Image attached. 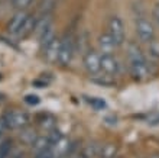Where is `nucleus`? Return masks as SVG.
I'll list each match as a JSON object with an SVG mask.
<instances>
[{
  "instance_id": "nucleus-20",
  "label": "nucleus",
  "mask_w": 159,
  "mask_h": 158,
  "mask_svg": "<svg viewBox=\"0 0 159 158\" xmlns=\"http://www.w3.org/2000/svg\"><path fill=\"white\" fill-rule=\"evenodd\" d=\"M13 142L12 139H3L0 142V158H6L13 150Z\"/></svg>"
},
{
  "instance_id": "nucleus-21",
  "label": "nucleus",
  "mask_w": 159,
  "mask_h": 158,
  "mask_svg": "<svg viewBox=\"0 0 159 158\" xmlns=\"http://www.w3.org/2000/svg\"><path fill=\"white\" fill-rule=\"evenodd\" d=\"M12 2V7L16 10H26L32 6L35 0H10Z\"/></svg>"
},
{
  "instance_id": "nucleus-1",
  "label": "nucleus",
  "mask_w": 159,
  "mask_h": 158,
  "mask_svg": "<svg viewBox=\"0 0 159 158\" xmlns=\"http://www.w3.org/2000/svg\"><path fill=\"white\" fill-rule=\"evenodd\" d=\"M75 52V41L71 35H64L61 38V44H59V54H58V63L62 67H67L71 64L72 57Z\"/></svg>"
},
{
  "instance_id": "nucleus-23",
  "label": "nucleus",
  "mask_w": 159,
  "mask_h": 158,
  "mask_svg": "<svg viewBox=\"0 0 159 158\" xmlns=\"http://www.w3.org/2000/svg\"><path fill=\"white\" fill-rule=\"evenodd\" d=\"M88 103L91 104V108L94 110H103V109H106V102L101 97H91V99H88Z\"/></svg>"
},
{
  "instance_id": "nucleus-25",
  "label": "nucleus",
  "mask_w": 159,
  "mask_h": 158,
  "mask_svg": "<svg viewBox=\"0 0 159 158\" xmlns=\"http://www.w3.org/2000/svg\"><path fill=\"white\" fill-rule=\"evenodd\" d=\"M149 55L153 60H159V44L155 39L149 42Z\"/></svg>"
},
{
  "instance_id": "nucleus-3",
  "label": "nucleus",
  "mask_w": 159,
  "mask_h": 158,
  "mask_svg": "<svg viewBox=\"0 0 159 158\" xmlns=\"http://www.w3.org/2000/svg\"><path fill=\"white\" fill-rule=\"evenodd\" d=\"M107 32L110 33V36L113 38L114 44L117 46L123 45V42H125V25H123V22L119 16H111L109 21V25H107Z\"/></svg>"
},
{
  "instance_id": "nucleus-9",
  "label": "nucleus",
  "mask_w": 159,
  "mask_h": 158,
  "mask_svg": "<svg viewBox=\"0 0 159 158\" xmlns=\"http://www.w3.org/2000/svg\"><path fill=\"white\" fill-rule=\"evenodd\" d=\"M130 75L133 77L136 81H143L149 75V65L148 61H142V63H133L130 64Z\"/></svg>"
},
{
  "instance_id": "nucleus-7",
  "label": "nucleus",
  "mask_w": 159,
  "mask_h": 158,
  "mask_svg": "<svg viewBox=\"0 0 159 158\" xmlns=\"http://www.w3.org/2000/svg\"><path fill=\"white\" fill-rule=\"evenodd\" d=\"M100 64H101V71L110 75H116L119 73V68H120L117 60L114 58L113 54H101Z\"/></svg>"
},
{
  "instance_id": "nucleus-27",
  "label": "nucleus",
  "mask_w": 159,
  "mask_h": 158,
  "mask_svg": "<svg viewBox=\"0 0 159 158\" xmlns=\"http://www.w3.org/2000/svg\"><path fill=\"white\" fill-rule=\"evenodd\" d=\"M35 158H58V157L55 155L54 150H52V146H51L48 150H43V151H41V152H38V154H35Z\"/></svg>"
},
{
  "instance_id": "nucleus-6",
  "label": "nucleus",
  "mask_w": 159,
  "mask_h": 158,
  "mask_svg": "<svg viewBox=\"0 0 159 158\" xmlns=\"http://www.w3.org/2000/svg\"><path fill=\"white\" fill-rule=\"evenodd\" d=\"M29 17V13L26 12V10H16V13L10 17V21L7 22V26H6V29L10 35L13 36H16L17 32L22 29V26L25 25L26 19Z\"/></svg>"
},
{
  "instance_id": "nucleus-32",
  "label": "nucleus",
  "mask_w": 159,
  "mask_h": 158,
  "mask_svg": "<svg viewBox=\"0 0 159 158\" xmlns=\"http://www.w3.org/2000/svg\"><path fill=\"white\" fill-rule=\"evenodd\" d=\"M0 80H2V74H0Z\"/></svg>"
},
{
  "instance_id": "nucleus-16",
  "label": "nucleus",
  "mask_w": 159,
  "mask_h": 158,
  "mask_svg": "<svg viewBox=\"0 0 159 158\" xmlns=\"http://www.w3.org/2000/svg\"><path fill=\"white\" fill-rule=\"evenodd\" d=\"M36 138H38V135H36V132H35L32 128H28V126H25V128L22 129L20 139H22V142H23V144H26V145H32Z\"/></svg>"
},
{
  "instance_id": "nucleus-30",
  "label": "nucleus",
  "mask_w": 159,
  "mask_h": 158,
  "mask_svg": "<svg viewBox=\"0 0 159 158\" xmlns=\"http://www.w3.org/2000/svg\"><path fill=\"white\" fill-rule=\"evenodd\" d=\"M153 17H155L156 23L159 25V3L155 6V9H153Z\"/></svg>"
},
{
  "instance_id": "nucleus-5",
  "label": "nucleus",
  "mask_w": 159,
  "mask_h": 158,
  "mask_svg": "<svg viewBox=\"0 0 159 158\" xmlns=\"http://www.w3.org/2000/svg\"><path fill=\"white\" fill-rule=\"evenodd\" d=\"M100 60H101V54H98L97 51L94 50H88L85 54H84V60H83V64L85 67L88 74H98L101 71V64H100Z\"/></svg>"
},
{
  "instance_id": "nucleus-2",
  "label": "nucleus",
  "mask_w": 159,
  "mask_h": 158,
  "mask_svg": "<svg viewBox=\"0 0 159 158\" xmlns=\"http://www.w3.org/2000/svg\"><path fill=\"white\" fill-rule=\"evenodd\" d=\"M7 129H23L29 125V115L22 110H10L3 116Z\"/></svg>"
},
{
  "instance_id": "nucleus-26",
  "label": "nucleus",
  "mask_w": 159,
  "mask_h": 158,
  "mask_svg": "<svg viewBox=\"0 0 159 158\" xmlns=\"http://www.w3.org/2000/svg\"><path fill=\"white\" fill-rule=\"evenodd\" d=\"M25 103L29 104V106H38L41 103V99H39V96L36 94H26L25 96Z\"/></svg>"
},
{
  "instance_id": "nucleus-18",
  "label": "nucleus",
  "mask_w": 159,
  "mask_h": 158,
  "mask_svg": "<svg viewBox=\"0 0 159 158\" xmlns=\"http://www.w3.org/2000/svg\"><path fill=\"white\" fill-rule=\"evenodd\" d=\"M91 80L94 83L98 84V86H103V87H110V86L114 84V80L111 79V75L106 74V73H104V75H98V74L91 75Z\"/></svg>"
},
{
  "instance_id": "nucleus-19",
  "label": "nucleus",
  "mask_w": 159,
  "mask_h": 158,
  "mask_svg": "<svg viewBox=\"0 0 159 158\" xmlns=\"http://www.w3.org/2000/svg\"><path fill=\"white\" fill-rule=\"evenodd\" d=\"M116 152H117V148L113 144H107L100 150V155L101 158H114L116 157Z\"/></svg>"
},
{
  "instance_id": "nucleus-13",
  "label": "nucleus",
  "mask_w": 159,
  "mask_h": 158,
  "mask_svg": "<svg viewBox=\"0 0 159 158\" xmlns=\"http://www.w3.org/2000/svg\"><path fill=\"white\" fill-rule=\"evenodd\" d=\"M35 22H36V16L29 15V17H28V19H26V22H25V25L22 26V29L17 32L16 38L23 39V38L29 36L30 33H34V31H35Z\"/></svg>"
},
{
  "instance_id": "nucleus-24",
  "label": "nucleus",
  "mask_w": 159,
  "mask_h": 158,
  "mask_svg": "<svg viewBox=\"0 0 159 158\" xmlns=\"http://www.w3.org/2000/svg\"><path fill=\"white\" fill-rule=\"evenodd\" d=\"M48 138H49V141H51V145H54V144H57L58 141H61V139H62L64 135H62V132H61V131H58L57 128H54L52 131H49Z\"/></svg>"
},
{
  "instance_id": "nucleus-10",
  "label": "nucleus",
  "mask_w": 159,
  "mask_h": 158,
  "mask_svg": "<svg viewBox=\"0 0 159 158\" xmlns=\"http://www.w3.org/2000/svg\"><path fill=\"white\" fill-rule=\"evenodd\" d=\"M116 44H114L113 38L110 36L109 32L101 33L98 36V50H100L101 54H113L114 48H116Z\"/></svg>"
},
{
  "instance_id": "nucleus-29",
  "label": "nucleus",
  "mask_w": 159,
  "mask_h": 158,
  "mask_svg": "<svg viewBox=\"0 0 159 158\" xmlns=\"http://www.w3.org/2000/svg\"><path fill=\"white\" fill-rule=\"evenodd\" d=\"M7 129V125H6V121L3 119V116L0 117V136L3 135V132Z\"/></svg>"
},
{
  "instance_id": "nucleus-28",
  "label": "nucleus",
  "mask_w": 159,
  "mask_h": 158,
  "mask_svg": "<svg viewBox=\"0 0 159 158\" xmlns=\"http://www.w3.org/2000/svg\"><path fill=\"white\" fill-rule=\"evenodd\" d=\"M49 84V81H46V80H34L32 81V86L34 87H36V89H43V87H46Z\"/></svg>"
},
{
  "instance_id": "nucleus-8",
  "label": "nucleus",
  "mask_w": 159,
  "mask_h": 158,
  "mask_svg": "<svg viewBox=\"0 0 159 158\" xmlns=\"http://www.w3.org/2000/svg\"><path fill=\"white\" fill-rule=\"evenodd\" d=\"M59 44H61V39H59V38H55V39H52L46 46L42 48L43 57H45V60L48 63H57V61H58Z\"/></svg>"
},
{
  "instance_id": "nucleus-17",
  "label": "nucleus",
  "mask_w": 159,
  "mask_h": 158,
  "mask_svg": "<svg viewBox=\"0 0 159 158\" xmlns=\"http://www.w3.org/2000/svg\"><path fill=\"white\" fill-rule=\"evenodd\" d=\"M57 6V0H42L38 7V15H51Z\"/></svg>"
},
{
  "instance_id": "nucleus-22",
  "label": "nucleus",
  "mask_w": 159,
  "mask_h": 158,
  "mask_svg": "<svg viewBox=\"0 0 159 158\" xmlns=\"http://www.w3.org/2000/svg\"><path fill=\"white\" fill-rule=\"evenodd\" d=\"M98 151H100V148H98V145L97 144H88L85 148L83 150V154L85 155L87 158H93V157H96L97 154H98Z\"/></svg>"
},
{
  "instance_id": "nucleus-4",
  "label": "nucleus",
  "mask_w": 159,
  "mask_h": 158,
  "mask_svg": "<svg viewBox=\"0 0 159 158\" xmlns=\"http://www.w3.org/2000/svg\"><path fill=\"white\" fill-rule=\"evenodd\" d=\"M136 35L142 42L149 44L151 41L155 39V28L148 19L139 17V19H136Z\"/></svg>"
},
{
  "instance_id": "nucleus-14",
  "label": "nucleus",
  "mask_w": 159,
  "mask_h": 158,
  "mask_svg": "<svg viewBox=\"0 0 159 158\" xmlns=\"http://www.w3.org/2000/svg\"><path fill=\"white\" fill-rule=\"evenodd\" d=\"M57 38V35H55V29H54V25L51 23L49 26H46L45 29L42 31L41 33L38 35V39H39V45H41V48H43V46H46L48 44H49L52 39H55Z\"/></svg>"
},
{
  "instance_id": "nucleus-12",
  "label": "nucleus",
  "mask_w": 159,
  "mask_h": 158,
  "mask_svg": "<svg viewBox=\"0 0 159 158\" xmlns=\"http://www.w3.org/2000/svg\"><path fill=\"white\" fill-rule=\"evenodd\" d=\"M127 58H129V64L146 61V58H145L142 50H140L136 44H130L129 45V48H127Z\"/></svg>"
},
{
  "instance_id": "nucleus-15",
  "label": "nucleus",
  "mask_w": 159,
  "mask_h": 158,
  "mask_svg": "<svg viewBox=\"0 0 159 158\" xmlns=\"http://www.w3.org/2000/svg\"><path fill=\"white\" fill-rule=\"evenodd\" d=\"M51 146L52 145H51V141H49V138H48V135L46 136H38L34 141V144H32V148H34L35 154H38V152H41L43 150H48Z\"/></svg>"
},
{
  "instance_id": "nucleus-11",
  "label": "nucleus",
  "mask_w": 159,
  "mask_h": 158,
  "mask_svg": "<svg viewBox=\"0 0 159 158\" xmlns=\"http://www.w3.org/2000/svg\"><path fill=\"white\" fill-rule=\"evenodd\" d=\"M36 123L41 126L42 129H45V131H52V129L57 126V119H55L54 115H51V113H39L38 116H36Z\"/></svg>"
},
{
  "instance_id": "nucleus-31",
  "label": "nucleus",
  "mask_w": 159,
  "mask_h": 158,
  "mask_svg": "<svg viewBox=\"0 0 159 158\" xmlns=\"http://www.w3.org/2000/svg\"><path fill=\"white\" fill-rule=\"evenodd\" d=\"M149 158H159V155H153V157H149Z\"/></svg>"
}]
</instances>
